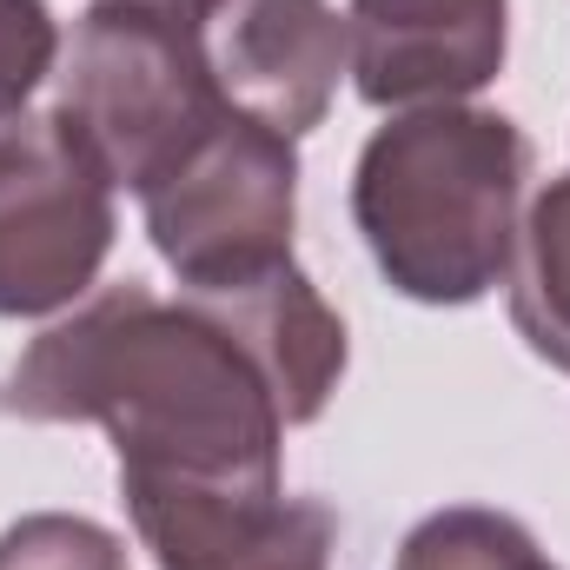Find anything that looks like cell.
<instances>
[{
    "label": "cell",
    "instance_id": "1",
    "mask_svg": "<svg viewBox=\"0 0 570 570\" xmlns=\"http://www.w3.org/2000/svg\"><path fill=\"white\" fill-rule=\"evenodd\" d=\"M0 419L100 425L120 498L159 570H206L285 518V419L239 338L127 279L80 298L0 372Z\"/></svg>",
    "mask_w": 570,
    "mask_h": 570
},
{
    "label": "cell",
    "instance_id": "2",
    "mask_svg": "<svg viewBox=\"0 0 570 570\" xmlns=\"http://www.w3.org/2000/svg\"><path fill=\"white\" fill-rule=\"evenodd\" d=\"M531 140L491 107H412L352 166V226L412 305H478L504 279L524 219Z\"/></svg>",
    "mask_w": 570,
    "mask_h": 570
},
{
    "label": "cell",
    "instance_id": "3",
    "mask_svg": "<svg viewBox=\"0 0 570 570\" xmlns=\"http://www.w3.org/2000/svg\"><path fill=\"white\" fill-rule=\"evenodd\" d=\"M226 114L199 60V33L127 0H94L60 47L53 120L114 179V193L159 186Z\"/></svg>",
    "mask_w": 570,
    "mask_h": 570
},
{
    "label": "cell",
    "instance_id": "4",
    "mask_svg": "<svg viewBox=\"0 0 570 570\" xmlns=\"http://www.w3.org/2000/svg\"><path fill=\"white\" fill-rule=\"evenodd\" d=\"M140 206L146 239L173 266L179 292H213L292 266L298 140L226 107L159 186H146Z\"/></svg>",
    "mask_w": 570,
    "mask_h": 570
},
{
    "label": "cell",
    "instance_id": "5",
    "mask_svg": "<svg viewBox=\"0 0 570 570\" xmlns=\"http://www.w3.org/2000/svg\"><path fill=\"white\" fill-rule=\"evenodd\" d=\"M114 179L53 114L0 127V318L80 305L114 253Z\"/></svg>",
    "mask_w": 570,
    "mask_h": 570
},
{
    "label": "cell",
    "instance_id": "6",
    "mask_svg": "<svg viewBox=\"0 0 570 570\" xmlns=\"http://www.w3.org/2000/svg\"><path fill=\"white\" fill-rule=\"evenodd\" d=\"M193 33L213 94L285 140H305L352 73V33L332 0H213Z\"/></svg>",
    "mask_w": 570,
    "mask_h": 570
},
{
    "label": "cell",
    "instance_id": "7",
    "mask_svg": "<svg viewBox=\"0 0 570 570\" xmlns=\"http://www.w3.org/2000/svg\"><path fill=\"white\" fill-rule=\"evenodd\" d=\"M345 33L365 107H458L504 73L511 0H352Z\"/></svg>",
    "mask_w": 570,
    "mask_h": 570
},
{
    "label": "cell",
    "instance_id": "8",
    "mask_svg": "<svg viewBox=\"0 0 570 570\" xmlns=\"http://www.w3.org/2000/svg\"><path fill=\"white\" fill-rule=\"evenodd\" d=\"M186 298L206 305V312L239 338V352L259 365V379H266V392H273V405H279L285 431L312 425V419L332 405L352 345H345V318L318 298V285L298 273V259L259 273V279L186 292Z\"/></svg>",
    "mask_w": 570,
    "mask_h": 570
},
{
    "label": "cell",
    "instance_id": "9",
    "mask_svg": "<svg viewBox=\"0 0 570 570\" xmlns=\"http://www.w3.org/2000/svg\"><path fill=\"white\" fill-rule=\"evenodd\" d=\"M504 279H511V325H518V338L544 365L570 372V173L551 179L524 206Z\"/></svg>",
    "mask_w": 570,
    "mask_h": 570
},
{
    "label": "cell",
    "instance_id": "10",
    "mask_svg": "<svg viewBox=\"0 0 570 570\" xmlns=\"http://www.w3.org/2000/svg\"><path fill=\"white\" fill-rule=\"evenodd\" d=\"M392 570H558V564L544 558L531 524H518L511 511L444 504V511H431L405 531Z\"/></svg>",
    "mask_w": 570,
    "mask_h": 570
},
{
    "label": "cell",
    "instance_id": "11",
    "mask_svg": "<svg viewBox=\"0 0 570 570\" xmlns=\"http://www.w3.org/2000/svg\"><path fill=\"white\" fill-rule=\"evenodd\" d=\"M0 570H127V544L73 511H27L0 531Z\"/></svg>",
    "mask_w": 570,
    "mask_h": 570
},
{
    "label": "cell",
    "instance_id": "12",
    "mask_svg": "<svg viewBox=\"0 0 570 570\" xmlns=\"http://www.w3.org/2000/svg\"><path fill=\"white\" fill-rule=\"evenodd\" d=\"M60 60V20L47 0H0V127L40 94Z\"/></svg>",
    "mask_w": 570,
    "mask_h": 570
},
{
    "label": "cell",
    "instance_id": "13",
    "mask_svg": "<svg viewBox=\"0 0 570 570\" xmlns=\"http://www.w3.org/2000/svg\"><path fill=\"white\" fill-rule=\"evenodd\" d=\"M332 538H338L332 511L318 498H292L285 518L259 544H246V551H233L206 570H332Z\"/></svg>",
    "mask_w": 570,
    "mask_h": 570
},
{
    "label": "cell",
    "instance_id": "14",
    "mask_svg": "<svg viewBox=\"0 0 570 570\" xmlns=\"http://www.w3.org/2000/svg\"><path fill=\"white\" fill-rule=\"evenodd\" d=\"M127 7H146V13H166V20H179V27H199L213 0H127Z\"/></svg>",
    "mask_w": 570,
    "mask_h": 570
}]
</instances>
